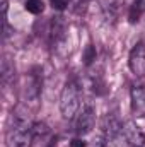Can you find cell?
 <instances>
[{
	"label": "cell",
	"mask_w": 145,
	"mask_h": 147,
	"mask_svg": "<svg viewBox=\"0 0 145 147\" xmlns=\"http://www.w3.org/2000/svg\"><path fill=\"white\" fill-rule=\"evenodd\" d=\"M94 121H96V111L91 105H87L85 108H82V111L79 113L77 116V121H75V134L79 137H84L87 134L92 132L94 128Z\"/></svg>",
	"instance_id": "277c9868"
},
{
	"label": "cell",
	"mask_w": 145,
	"mask_h": 147,
	"mask_svg": "<svg viewBox=\"0 0 145 147\" xmlns=\"http://www.w3.org/2000/svg\"><path fill=\"white\" fill-rule=\"evenodd\" d=\"M24 9L29 12V14H41L43 10H44V3H43V0H26V3H24Z\"/></svg>",
	"instance_id": "7c38bea8"
},
{
	"label": "cell",
	"mask_w": 145,
	"mask_h": 147,
	"mask_svg": "<svg viewBox=\"0 0 145 147\" xmlns=\"http://www.w3.org/2000/svg\"><path fill=\"white\" fill-rule=\"evenodd\" d=\"M48 33H50V39H51L53 45L62 43L67 36V22H65V19L62 16L53 17L51 22H50V31Z\"/></svg>",
	"instance_id": "52a82bcc"
},
{
	"label": "cell",
	"mask_w": 145,
	"mask_h": 147,
	"mask_svg": "<svg viewBox=\"0 0 145 147\" xmlns=\"http://www.w3.org/2000/svg\"><path fill=\"white\" fill-rule=\"evenodd\" d=\"M50 3H51V7L55 10H65L68 7L70 0H50Z\"/></svg>",
	"instance_id": "5bb4252c"
},
{
	"label": "cell",
	"mask_w": 145,
	"mask_h": 147,
	"mask_svg": "<svg viewBox=\"0 0 145 147\" xmlns=\"http://www.w3.org/2000/svg\"><path fill=\"white\" fill-rule=\"evenodd\" d=\"M94 60H96V48L92 45H89L85 48V51H84V63L85 65H91Z\"/></svg>",
	"instance_id": "4fadbf2b"
},
{
	"label": "cell",
	"mask_w": 145,
	"mask_h": 147,
	"mask_svg": "<svg viewBox=\"0 0 145 147\" xmlns=\"http://www.w3.org/2000/svg\"><path fill=\"white\" fill-rule=\"evenodd\" d=\"M80 108V87L79 82L72 79L65 84L62 96H60V111L63 115V118L72 120L77 115V111Z\"/></svg>",
	"instance_id": "7a4b0ae2"
},
{
	"label": "cell",
	"mask_w": 145,
	"mask_h": 147,
	"mask_svg": "<svg viewBox=\"0 0 145 147\" xmlns=\"http://www.w3.org/2000/svg\"><path fill=\"white\" fill-rule=\"evenodd\" d=\"M96 147H104V142H103V140H99V142L96 144Z\"/></svg>",
	"instance_id": "2e32d148"
},
{
	"label": "cell",
	"mask_w": 145,
	"mask_h": 147,
	"mask_svg": "<svg viewBox=\"0 0 145 147\" xmlns=\"http://www.w3.org/2000/svg\"><path fill=\"white\" fill-rule=\"evenodd\" d=\"M123 132V123L119 121V118L116 115H108L106 120H104V134H106V139H118Z\"/></svg>",
	"instance_id": "9c48e42d"
},
{
	"label": "cell",
	"mask_w": 145,
	"mask_h": 147,
	"mask_svg": "<svg viewBox=\"0 0 145 147\" xmlns=\"http://www.w3.org/2000/svg\"><path fill=\"white\" fill-rule=\"evenodd\" d=\"M132 110L138 116H145V86H133L132 87Z\"/></svg>",
	"instance_id": "ba28073f"
},
{
	"label": "cell",
	"mask_w": 145,
	"mask_h": 147,
	"mask_svg": "<svg viewBox=\"0 0 145 147\" xmlns=\"http://www.w3.org/2000/svg\"><path fill=\"white\" fill-rule=\"evenodd\" d=\"M33 118L24 106H17L12 111L9 130H7V147H31L33 135Z\"/></svg>",
	"instance_id": "6da1fadb"
},
{
	"label": "cell",
	"mask_w": 145,
	"mask_h": 147,
	"mask_svg": "<svg viewBox=\"0 0 145 147\" xmlns=\"http://www.w3.org/2000/svg\"><path fill=\"white\" fill-rule=\"evenodd\" d=\"M14 77V63L10 62L9 57H3L2 60V82L9 84V80Z\"/></svg>",
	"instance_id": "30bf717a"
},
{
	"label": "cell",
	"mask_w": 145,
	"mask_h": 147,
	"mask_svg": "<svg viewBox=\"0 0 145 147\" xmlns=\"http://www.w3.org/2000/svg\"><path fill=\"white\" fill-rule=\"evenodd\" d=\"M87 144L80 139V137H77V139H73L72 142H70V147H85Z\"/></svg>",
	"instance_id": "9a60e30c"
},
{
	"label": "cell",
	"mask_w": 145,
	"mask_h": 147,
	"mask_svg": "<svg viewBox=\"0 0 145 147\" xmlns=\"http://www.w3.org/2000/svg\"><path fill=\"white\" fill-rule=\"evenodd\" d=\"M128 67H130L132 72L135 75H138V77L145 75V45L142 41H138L132 48L130 57H128Z\"/></svg>",
	"instance_id": "5b68a950"
},
{
	"label": "cell",
	"mask_w": 145,
	"mask_h": 147,
	"mask_svg": "<svg viewBox=\"0 0 145 147\" xmlns=\"http://www.w3.org/2000/svg\"><path fill=\"white\" fill-rule=\"evenodd\" d=\"M41 86H43V75L39 67H33L29 74L26 75V84L22 87L24 91V98L28 101H38L39 94H41Z\"/></svg>",
	"instance_id": "3957f363"
},
{
	"label": "cell",
	"mask_w": 145,
	"mask_h": 147,
	"mask_svg": "<svg viewBox=\"0 0 145 147\" xmlns=\"http://www.w3.org/2000/svg\"><path fill=\"white\" fill-rule=\"evenodd\" d=\"M145 12V0H135L130 7V22H137Z\"/></svg>",
	"instance_id": "8fae6325"
},
{
	"label": "cell",
	"mask_w": 145,
	"mask_h": 147,
	"mask_svg": "<svg viewBox=\"0 0 145 147\" xmlns=\"http://www.w3.org/2000/svg\"><path fill=\"white\" fill-rule=\"evenodd\" d=\"M121 135L125 137V140H126L128 146H133V147H144L145 146L144 134H142V130H140L133 121H128V123L123 125Z\"/></svg>",
	"instance_id": "8992f818"
}]
</instances>
